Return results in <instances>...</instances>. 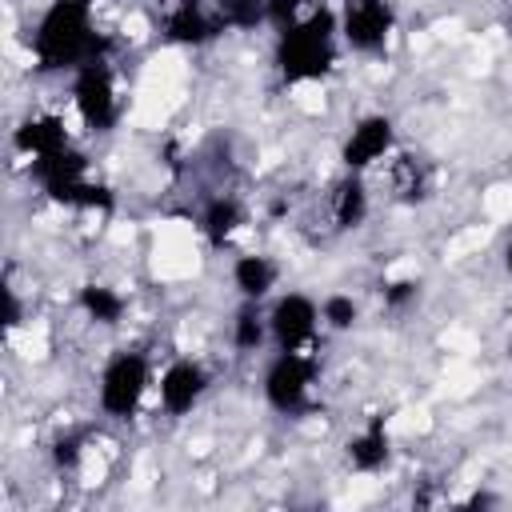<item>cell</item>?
Instances as JSON below:
<instances>
[{
    "label": "cell",
    "mask_w": 512,
    "mask_h": 512,
    "mask_svg": "<svg viewBox=\"0 0 512 512\" xmlns=\"http://www.w3.org/2000/svg\"><path fill=\"white\" fill-rule=\"evenodd\" d=\"M108 40L92 28V4L52 0L32 32V56L40 72H76L92 60H104Z\"/></svg>",
    "instance_id": "6da1fadb"
},
{
    "label": "cell",
    "mask_w": 512,
    "mask_h": 512,
    "mask_svg": "<svg viewBox=\"0 0 512 512\" xmlns=\"http://www.w3.org/2000/svg\"><path fill=\"white\" fill-rule=\"evenodd\" d=\"M336 36H340V16L332 8H316L296 24H288L276 36V68L284 84L324 80L336 64Z\"/></svg>",
    "instance_id": "7a4b0ae2"
},
{
    "label": "cell",
    "mask_w": 512,
    "mask_h": 512,
    "mask_svg": "<svg viewBox=\"0 0 512 512\" xmlns=\"http://www.w3.org/2000/svg\"><path fill=\"white\" fill-rule=\"evenodd\" d=\"M28 168H32V180L44 188V196L64 208H100V212L112 208V192L104 184L88 180V156L76 152L72 144L28 160Z\"/></svg>",
    "instance_id": "3957f363"
},
{
    "label": "cell",
    "mask_w": 512,
    "mask_h": 512,
    "mask_svg": "<svg viewBox=\"0 0 512 512\" xmlns=\"http://www.w3.org/2000/svg\"><path fill=\"white\" fill-rule=\"evenodd\" d=\"M312 384H316V356H308L304 348H288L276 352V360L264 372V400L280 416H300L308 408Z\"/></svg>",
    "instance_id": "277c9868"
},
{
    "label": "cell",
    "mask_w": 512,
    "mask_h": 512,
    "mask_svg": "<svg viewBox=\"0 0 512 512\" xmlns=\"http://www.w3.org/2000/svg\"><path fill=\"white\" fill-rule=\"evenodd\" d=\"M148 384H152L148 356L144 352H116L100 372V412L112 420L136 416Z\"/></svg>",
    "instance_id": "5b68a950"
},
{
    "label": "cell",
    "mask_w": 512,
    "mask_h": 512,
    "mask_svg": "<svg viewBox=\"0 0 512 512\" xmlns=\"http://www.w3.org/2000/svg\"><path fill=\"white\" fill-rule=\"evenodd\" d=\"M72 104L92 132H108L116 124L120 100H116V76L108 60H92L72 72Z\"/></svg>",
    "instance_id": "8992f818"
},
{
    "label": "cell",
    "mask_w": 512,
    "mask_h": 512,
    "mask_svg": "<svg viewBox=\"0 0 512 512\" xmlns=\"http://www.w3.org/2000/svg\"><path fill=\"white\" fill-rule=\"evenodd\" d=\"M336 16H340V40L352 52H380L396 28V12L388 0H344Z\"/></svg>",
    "instance_id": "52a82bcc"
},
{
    "label": "cell",
    "mask_w": 512,
    "mask_h": 512,
    "mask_svg": "<svg viewBox=\"0 0 512 512\" xmlns=\"http://www.w3.org/2000/svg\"><path fill=\"white\" fill-rule=\"evenodd\" d=\"M320 328V304L304 292H284L268 308V336L280 352L288 348H308Z\"/></svg>",
    "instance_id": "ba28073f"
},
{
    "label": "cell",
    "mask_w": 512,
    "mask_h": 512,
    "mask_svg": "<svg viewBox=\"0 0 512 512\" xmlns=\"http://www.w3.org/2000/svg\"><path fill=\"white\" fill-rule=\"evenodd\" d=\"M392 144H396V124H392V116L372 112V116H360L356 128L348 132V140H344V148H340V160H344L348 172H360V168L384 160V156L392 152Z\"/></svg>",
    "instance_id": "9c48e42d"
},
{
    "label": "cell",
    "mask_w": 512,
    "mask_h": 512,
    "mask_svg": "<svg viewBox=\"0 0 512 512\" xmlns=\"http://www.w3.org/2000/svg\"><path fill=\"white\" fill-rule=\"evenodd\" d=\"M208 392V372L196 360H172L160 372V408L168 416H184L192 412Z\"/></svg>",
    "instance_id": "30bf717a"
},
{
    "label": "cell",
    "mask_w": 512,
    "mask_h": 512,
    "mask_svg": "<svg viewBox=\"0 0 512 512\" xmlns=\"http://www.w3.org/2000/svg\"><path fill=\"white\" fill-rule=\"evenodd\" d=\"M220 32H224L220 16L208 12L200 0H180V4H172L168 16H164V36H168L172 44H184V48H200V44L216 40Z\"/></svg>",
    "instance_id": "8fae6325"
},
{
    "label": "cell",
    "mask_w": 512,
    "mask_h": 512,
    "mask_svg": "<svg viewBox=\"0 0 512 512\" xmlns=\"http://www.w3.org/2000/svg\"><path fill=\"white\" fill-rule=\"evenodd\" d=\"M344 456L356 472H380L388 460H392V440H388V428H384V416H372L348 444H344Z\"/></svg>",
    "instance_id": "7c38bea8"
},
{
    "label": "cell",
    "mask_w": 512,
    "mask_h": 512,
    "mask_svg": "<svg viewBox=\"0 0 512 512\" xmlns=\"http://www.w3.org/2000/svg\"><path fill=\"white\" fill-rule=\"evenodd\" d=\"M12 144H16L28 160H36V156H48V152L68 148V128H64L60 116H28V120L16 128Z\"/></svg>",
    "instance_id": "4fadbf2b"
},
{
    "label": "cell",
    "mask_w": 512,
    "mask_h": 512,
    "mask_svg": "<svg viewBox=\"0 0 512 512\" xmlns=\"http://www.w3.org/2000/svg\"><path fill=\"white\" fill-rule=\"evenodd\" d=\"M276 276H280V268L268 256H236V264H232V284L244 300H264L276 288Z\"/></svg>",
    "instance_id": "5bb4252c"
},
{
    "label": "cell",
    "mask_w": 512,
    "mask_h": 512,
    "mask_svg": "<svg viewBox=\"0 0 512 512\" xmlns=\"http://www.w3.org/2000/svg\"><path fill=\"white\" fill-rule=\"evenodd\" d=\"M240 224H244V212H240V204L232 196H216L200 212V228H204V236H208L212 248H224Z\"/></svg>",
    "instance_id": "9a60e30c"
},
{
    "label": "cell",
    "mask_w": 512,
    "mask_h": 512,
    "mask_svg": "<svg viewBox=\"0 0 512 512\" xmlns=\"http://www.w3.org/2000/svg\"><path fill=\"white\" fill-rule=\"evenodd\" d=\"M364 216H368V192H364L360 176L352 172L332 192V220H336V228H360Z\"/></svg>",
    "instance_id": "2e32d148"
},
{
    "label": "cell",
    "mask_w": 512,
    "mask_h": 512,
    "mask_svg": "<svg viewBox=\"0 0 512 512\" xmlns=\"http://www.w3.org/2000/svg\"><path fill=\"white\" fill-rule=\"evenodd\" d=\"M80 308H84V316L88 320H96V324H120V316H124V296L116 292V288H108V284H84L80 288Z\"/></svg>",
    "instance_id": "e0dca14e"
},
{
    "label": "cell",
    "mask_w": 512,
    "mask_h": 512,
    "mask_svg": "<svg viewBox=\"0 0 512 512\" xmlns=\"http://www.w3.org/2000/svg\"><path fill=\"white\" fill-rule=\"evenodd\" d=\"M264 336H268V316L260 312V300H244L232 320V344L240 352H256L264 344Z\"/></svg>",
    "instance_id": "ac0fdd59"
},
{
    "label": "cell",
    "mask_w": 512,
    "mask_h": 512,
    "mask_svg": "<svg viewBox=\"0 0 512 512\" xmlns=\"http://www.w3.org/2000/svg\"><path fill=\"white\" fill-rule=\"evenodd\" d=\"M216 16L224 28H236V32H248L256 24L268 20V0H220L216 4Z\"/></svg>",
    "instance_id": "d6986e66"
},
{
    "label": "cell",
    "mask_w": 512,
    "mask_h": 512,
    "mask_svg": "<svg viewBox=\"0 0 512 512\" xmlns=\"http://www.w3.org/2000/svg\"><path fill=\"white\" fill-rule=\"evenodd\" d=\"M356 316H360V308H356V300L352 296H328L324 304H320V320L332 328V332H344V328H352L356 324Z\"/></svg>",
    "instance_id": "ffe728a7"
},
{
    "label": "cell",
    "mask_w": 512,
    "mask_h": 512,
    "mask_svg": "<svg viewBox=\"0 0 512 512\" xmlns=\"http://www.w3.org/2000/svg\"><path fill=\"white\" fill-rule=\"evenodd\" d=\"M80 456H84V436H80V432L60 436V440L52 444V464H56V468H76Z\"/></svg>",
    "instance_id": "44dd1931"
},
{
    "label": "cell",
    "mask_w": 512,
    "mask_h": 512,
    "mask_svg": "<svg viewBox=\"0 0 512 512\" xmlns=\"http://www.w3.org/2000/svg\"><path fill=\"white\" fill-rule=\"evenodd\" d=\"M396 192H400V200H420V196H424V180H420L416 160H404V164H400V172H396Z\"/></svg>",
    "instance_id": "7402d4cb"
},
{
    "label": "cell",
    "mask_w": 512,
    "mask_h": 512,
    "mask_svg": "<svg viewBox=\"0 0 512 512\" xmlns=\"http://www.w3.org/2000/svg\"><path fill=\"white\" fill-rule=\"evenodd\" d=\"M300 8H304V0H268V24L284 32L288 24L300 20Z\"/></svg>",
    "instance_id": "603a6c76"
},
{
    "label": "cell",
    "mask_w": 512,
    "mask_h": 512,
    "mask_svg": "<svg viewBox=\"0 0 512 512\" xmlns=\"http://www.w3.org/2000/svg\"><path fill=\"white\" fill-rule=\"evenodd\" d=\"M416 292H420L416 280H396V284L384 288V304H388V308H404L408 300H416Z\"/></svg>",
    "instance_id": "cb8c5ba5"
},
{
    "label": "cell",
    "mask_w": 512,
    "mask_h": 512,
    "mask_svg": "<svg viewBox=\"0 0 512 512\" xmlns=\"http://www.w3.org/2000/svg\"><path fill=\"white\" fill-rule=\"evenodd\" d=\"M20 324V300H16V288L4 284V328H16Z\"/></svg>",
    "instance_id": "d4e9b609"
},
{
    "label": "cell",
    "mask_w": 512,
    "mask_h": 512,
    "mask_svg": "<svg viewBox=\"0 0 512 512\" xmlns=\"http://www.w3.org/2000/svg\"><path fill=\"white\" fill-rule=\"evenodd\" d=\"M504 268L512 272V240H508V248H504Z\"/></svg>",
    "instance_id": "484cf974"
},
{
    "label": "cell",
    "mask_w": 512,
    "mask_h": 512,
    "mask_svg": "<svg viewBox=\"0 0 512 512\" xmlns=\"http://www.w3.org/2000/svg\"><path fill=\"white\" fill-rule=\"evenodd\" d=\"M508 36H512V16H508Z\"/></svg>",
    "instance_id": "4316f807"
},
{
    "label": "cell",
    "mask_w": 512,
    "mask_h": 512,
    "mask_svg": "<svg viewBox=\"0 0 512 512\" xmlns=\"http://www.w3.org/2000/svg\"><path fill=\"white\" fill-rule=\"evenodd\" d=\"M508 360H512V340H508Z\"/></svg>",
    "instance_id": "83f0119b"
},
{
    "label": "cell",
    "mask_w": 512,
    "mask_h": 512,
    "mask_svg": "<svg viewBox=\"0 0 512 512\" xmlns=\"http://www.w3.org/2000/svg\"><path fill=\"white\" fill-rule=\"evenodd\" d=\"M84 4H96V0H84Z\"/></svg>",
    "instance_id": "f1b7e54d"
}]
</instances>
